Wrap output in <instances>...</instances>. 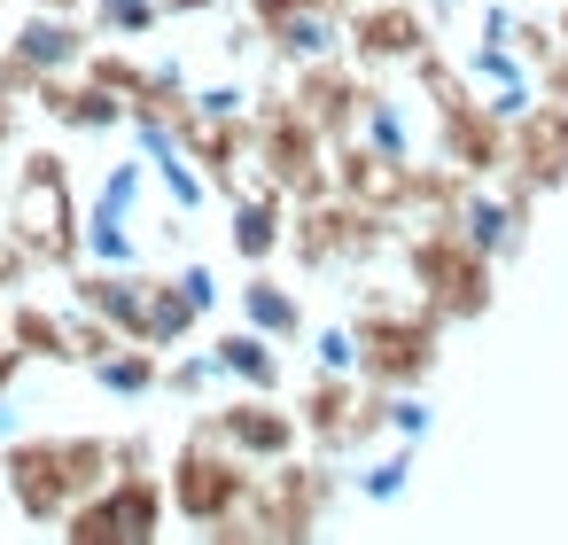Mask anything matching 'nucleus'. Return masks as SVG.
<instances>
[{
    "mask_svg": "<svg viewBox=\"0 0 568 545\" xmlns=\"http://www.w3.org/2000/svg\"><path fill=\"white\" fill-rule=\"evenodd\" d=\"M490 265H498V258H483L452 219L413 242V281H420V296H428L436 320H475V312H490Z\"/></svg>",
    "mask_w": 568,
    "mask_h": 545,
    "instance_id": "nucleus-1",
    "label": "nucleus"
},
{
    "mask_svg": "<svg viewBox=\"0 0 568 545\" xmlns=\"http://www.w3.org/2000/svg\"><path fill=\"white\" fill-rule=\"evenodd\" d=\"M9 475H17L24 514L48 522V514H63L79 491H94V483L110 475V444H94V436H71V444H17Z\"/></svg>",
    "mask_w": 568,
    "mask_h": 545,
    "instance_id": "nucleus-2",
    "label": "nucleus"
},
{
    "mask_svg": "<svg viewBox=\"0 0 568 545\" xmlns=\"http://www.w3.org/2000/svg\"><path fill=\"white\" fill-rule=\"evenodd\" d=\"M436 366V312H366L358 320V374L405 390Z\"/></svg>",
    "mask_w": 568,
    "mask_h": 545,
    "instance_id": "nucleus-3",
    "label": "nucleus"
},
{
    "mask_svg": "<svg viewBox=\"0 0 568 545\" xmlns=\"http://www.w3.org/2000/svg\"><path fill=\"white\" fill-rule=\"evenodd\" d=\"M17 242L32 250V258H55V265H71V195H63V164H48V157H32L24 164V188H17Z\"/></svg>",
    "mask_w": 568,
    "mask_h": 545,
    "instance_id": "nucleus-4",
    "label": "nucleus"
},
{
    "mask_svg": "<svg viewBox=\"0 0 568 545\" xmlns=\"http://www.w3.org/2000/svg\"><path fill=\"white\" fill-rule=\"evenodd\" d=\"M211 436L219 428H203L172 467V498H180L187 522H234V498H242V460H226Z\"/></svg>",
    "mask_w": 568,
    "mask_h": 545,
    "instance_id": "nucleus-5",
    "label": "nucleus"
},
{
    "mask_svg": "<svg viewBox=\"0 0 568 545\" xmlns=\"http://www.w3.org/2000/svg\"><path fill=\"white\" fill-rule=\"evenodd\" d=\"M514 195H552L568 188V102H545L514 118Z\"/></svg>",
    "mask_w": 568,
    "mask_h": 545,
    "instance_id": "nucleus-6",
    "label": "nucleus"
},
{
    "mask_svg": "<svg viewBox=\"0 0 568 545\" xmlns=\"http://www.w3.org/2000/svg\"><path fill=\"white\" fill-rule=\"evenodd\" d=\"M452 226H459L483 258H498V265H506V258L529 242V195H459Z\"/></svg>",
    "mask_w": 568,
    "mask_h": 545,
    "instance_id": "nucleus-7",
    "label": "nucleus"
},
{
    "mask_svg": "<svg viewBox=\"0 0 568 545\" xmlns=\"http://www.w3.org/2000/svg\"><path fill=\"white\" fill-rule=\"evenodd\" d=\"M149 529H156V483L149 475H133V483H118L71 514V537H149Z\"/></svg>",
    "mask_w": 568,
    "mask_h": 545,
    "instance_id": "nucleus-8",
    "label": "nucleus"
},
{
    "mask_svg": "<svg viewBox=\"0 0 568 545\" xmlns=\"http://www.w3.org/2000/svg\"><path fill=\"white\" fill-rule=\"evenodd\" d=\"M358 55H366V63H420V55H428L420 0H405V9H374V17H358Z\"/></svg>",
    "mask_w": 568,
    "mask_h": 545,
    "instance_id": "nucleus-9",
    "label": "nucleus"
},
{
    "mask_svg": "<svg viewBox=\"0 0 568 545\" xmlns=\"http://www.w3.org/2000/svg\"><path fill=\"white\" fill-rule=\"evenodd\" d=\"M242 452H257V460H273V452H288L296 444V428H288V413H265V405H234L226 421H219Z\"/></svg>",
    "mask_w": 568,
    "mask_h": 545,
    "instance_id": "nucleus-10",
    "label": "nucleus"
},
{
    "mask_svg": "<svg viewBox=\"0 0 568 545\" xmlns=\"http://www.w3.org/2000/svg\"><path fill=\"white\" fill-rule=\"evenodd\" d=\"M219 366H226V374H242V382H257V390H273V382H281V366H273V351H265L257 335H226V343H219Z\"/></svg>",
    "mask_w": 568,
    "mask_h": 545,
    "instance_id": "nucleus-11",
    "label": "nucleus"
},
{
    "mask_svg": "<svg viewBox=\"0 0 568 545\" xmlns=\"http://www.w3.org/2000/svg\"><path fill=\"white\" fill-rule=\"evenodd\" d=\"M242 304H250V320H257V327L296 335V296H281L273 281H250V289H242Z\"/></svg>",
    "mask_w": 568,
    "mask_h": 545,
    "instance_id": "nucleus-12",
    "label": "nucleus"
},
{
    "mask_svg": "<svg viewBox=\"0 0 568 545\" xmlns=\"http://www.w3.org/2000/svg\"><path fill=\"white\" fill-rule=\"evenodd\" d=\"M9 335H17V351H48V359H63V351H79V343H63V320H48V312H32V304L17 312V327H9Z\"/></svg>",
    "mask_w": 568,
    "mask_h": 545,
    "instance_id": "nucleus-13",
    "label": "nucleus"
},
{
    "mask_svg": "<svg viewBox=\"0 0 568 545\" xmlns=\"http://www.w3.org/2000/svg\"><path fill=\"white\" fill-rule=\"evenodd\" d=\"M273 219H281L273 203H250V211H242V226H234V242H242V258H265V250L281 242V226H273Z\"/></svg>",
    "mask_w": 568,
    "mask_h": 545,
    "instance_id": "nucleus-14",
    "label": "nucleus"
},
{
    "mask_svg": "<svg viewBox=\"0 0 568 545\" xmlns=\"http://www.w3.org/2000/svg\"><path fill=\"white\" fill-rule=\"evenodd\" d=\"M156 9H149V0H102V24H125V32H141Z\"/></svg>",
    "mask_w": 568,
    "mask_h": 545,
    "instance_id": "nucleus-15",
    "label": "nucleus"
},
{
    "mask_svg": "<svg viewBox=\"0 0 568 545\" xmlns=\"http://www.w3.org/2000/svg\"><path fill=\"white\" fill-rule=\"evenodd\" d=\"M405 491V460H382L374 475H366V498H397Z\"/></svg>",
    "mask_w": 568,
    "mask_h": 545,
    "instance_id": "nucleus-16",
    "label": "nucleus"
},
{
    "mask_svg": "<svg viewBox=\"0 0 568 545\" xmlns=\"http://www.w3.org/2000/svg\"><path fill=\"white\" fill-rule=\"evenodd\" d=\"M537 79H545V102H568V48H560V55H552Z\"/></svg>",
    "mask_w": 568,
    "mask_h": 545,
    "instance_id": "nucleus-17",
    "label": "nucleus"
},
{
    "mask_svg": "<svg viewBox=\"0 0 568 545\" xmlns=\"http://www.w3.org/2000/svg\"><path fill=\"white\" fill-rule=\"evenodd\" d=\"M9 125H17V102H9V94H0V141H9Z\"/></svg>",
    "mask_w": 568,
    "mask_h": 545,
    "instance_id": "nucleus-18",
    "label": "nucleus"
},
{
    "mask_svg": "<svg viewBox=\"0 0 568 545\" xmlns=\"http://www.w3.org/2000/svg\"><path fill=\"white\" fill-rule=\"evenodd\" d=\"M9 374H17V351H0V390H9Z\"/></svg>",
    "mask_w": 568,
    "mask_h": 545,
    "instance_id": "nucleus-19",
    "label": "nucleus"
},
{
    "mask_svg": "<svg viewBox=\"0 0 568 545\" xmlns=\"http://www.w3.org/2000/svg\"><path fill=\"white\" fill-rule=\"evenodd\" d=\"M560 40H568V0H560Z\"/></svg>",
    "mask_w": 568,
    "mask_h": 545,
    "instance_id": "nucleus-20",
    "label": "nucleus"
},
{
    "mask_svg": "<svg viewBox=\"0 0 568 545\" xmlns=\"http://www.w3.org/2000/svg\"><path fill=\"white\" fill-rule=\"evenodd\" d=\"M428 9H452V0H428Z\"/></svg>",
    "mask_w": 568,
    "mask_h": 545,
    "instance_id": "nucleus-21",
    "label": "nucleus"
}]
</instances>
